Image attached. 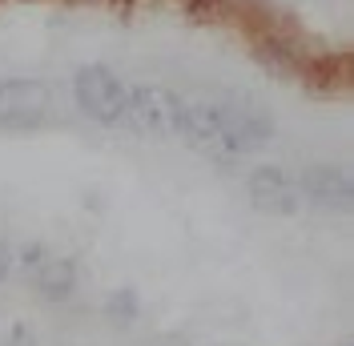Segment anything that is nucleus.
Here are the masks:
<instances>
[{
    "instance_id": "nucleus-1",
    "label": "nucleus",
    "mask_w": 354,
    "mask_h": 346,
    "mask_svg": "<svg viewBox=\"0 0 354 346\" xmlns=\"http://www.w3.org/2000/svg\"><path fill=\"white\" fill-rule=\"evenodd\" d=\"M177 133L214 157L254 153L270 141V117L250 101H201V105H185Z\"/></svg>"
},
{
    "instance_id": "nucleus-2",
    "label": "nucleus",
    "mask_w": 354,
    "mask_h": 346,
    "mask_svg": "<svg viewBox=\"0 0 354 346\" xmlns=\"http://www.w3.org/2000/svg\"><path fill=\"white\" fill-rule=\"evenodd\" d=\"M181 117H185V101L169 93V89L157 85H137L125 93V113L121 121H129L137 133H149V137H165V133L181 129Z\"/></svg>"
},
{
    "instance_id": "nucleus-7",
    "label": "nucleus",
    "mask_w": 354,
    "mask_h": 346,
    "mask_svg": "<svg viewBox=\"0 0 354 346\" xmlns=\"http://www.w3.org/2000/svg\"><path fill=\"white\" fill-rule=\"evenodd\" d=\"M306 194L314 201H338V206H346L351 201V181H346V173L338 170H310L306 173Z\"/></svg>"
},
{
    "instance_id": "nucleus-8",
    "label": "nucleus",
    "mask_w": 354,
    "mask_h": 346,
    "mask_svg": "<svg viewBox=\"0 0 354 346\" xmlns=\"http://www.w3.org/2000/svg\"><path fill=\"white\" fill-rule=\"evenodd\" d=\"M113 314H137V298H133V290H121L117 298L109 302Z\"/></svg>"
},
{
    "instance_id": "nucleus-4",
    "label": "nucleus",
    "mask_w": 354,
    "mask_h": 346,
    "mask_svg": "<svg viewBox=\"0 0 354 346\" xmlns=\"http://www.w3.org/2000/svg\"><path fill=\"white\" fill-rule=\"evenodd\" d=\"M73 89H77V105L85 109L93 121H105V125L121 121V113H125V93H129V89L121 85L109 69H101V65L81 69Z\"/></svg>"
},
{
    "instance_id": "nucleus-6",
    "label": "nucleus",
    "mask_w": 354,
    "mask_h": 346,
    "mask_svg": "<svg viewBox=\"0 0 354 346\" xmlns=\"http://www.w3.org/2000/svg\"><path fill=\"white\" fill-rule=\"evenodd\" d=\"M37 282H41L44 298H68L73 294V286H77V270H73V262L68 258H44L37 266Z\"/></svg>"
},
{
    "instance_id": "nucleus-5",
    "label": "nucleus",
    "mask_w": 354,
    "mask_h": 346,
    "mask_svg": "<svg viewBox=\"0 0 354 346\" xmlns=\"http://www.w3.org/2000/svg\"><path fill=\"white\" fill-rule=\"evenodd\" d=\"M250 201L258 210H266V214H294L298 210L294 181L278 165H262V170L250 173Z\"/></svg>"
},
{
    "instance_id": "nucleus-3",
    "label": "nucleus",
    "mask_w": 354,
    "mask_h": 346,
    "mask_svg": "<svg viewBox=\"0 0 354 346\" xmlns=\"http://www.w3.org/2000/svg\"><path fill=\"white\" fill-rule=\"evenodd\" d=\"M53 117V89L44 81H0V125L37 129Z\"/></svg>"
}]
</instances>
